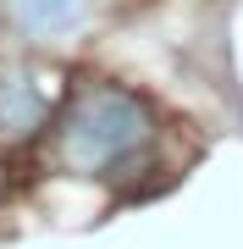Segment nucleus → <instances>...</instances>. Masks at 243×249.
<instances>
[{
    "mask_svg": "<svg viewBox=\"0 0 243 249\" xmlns=\"http://www.w3.org/2000/svg\"><path fill=\"white\" fill-rule=\"evenodd\" d=\"M94 22V0H6V28L28 45H61Z\"/></svg>",
    "mask_w": 243,
    "mask_h": 249,
    "instance_id": "3",
    "label": "nucleus"
},
{
    "mask_svg": "<svg viewBox=\"0 0 243 249\" xmlns=\"http://www.w3.org/2000/svg\"><path fill=\"white\" fill-rule=\"evenodd\" d=\"M50 94L39 83V72L28 67H0V144H28L33 133L50 127Z\"/></svg>",
    "mask_w": 243,
    "mask_h": 249,
    "instance_id": "2",
    "label": "nucleus"
},
{
    "mask_svg": "<svg viewBox=\"0 0 243 249\" xmlns=\"http://www.w3.org/2000/svg\"><path fill=\"white\" fill-rule=\"evenodd\" d=\"M161 122L166 111L149 89L122 83V78H94L55 116V166L66 178L116 183L155 155Z\"/></svg>",
    "mask_w": 243,
    "mask_h": 249,
    "instance_id": "1",
    "label": "nucleus"
}]
</instances>
